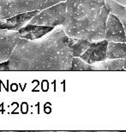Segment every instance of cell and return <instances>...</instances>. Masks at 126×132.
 <instances>
[{"mask_svg":"<svg viewBox=\"0 0 126 132\" xmlns=\"http://www.w3.org/2000/svg\"><path fill=\"white\" fill-rule=\"evenodd\" d=\"M107 8L110 10V13H112L115 15L119 17V19L121 21L123 27H124L125 37H126V9L124 5L119 4L114 0H105ZM126 43V41H125Z\"/></svg>","mask_w":126,"mask_h":132,"instance_id":"12","label":"cell"},{"mask_svg":"<svg viewBox=\"0 0 126 132\" xmlns=\"http://www.w3.org/2000/svg\"><path fill=\"white\" fill-rule=\"evenodd\" d=\"M107 45H108V41L106 39L91 41L87 50L79 57H81L84 62H86L88 64H94L96 63L105 61L107 59Z\"/></svg>","mask_w":126,"mask_h":132,"instance_id":"5","label":"cell"},{"mask_svg":"<svg viewBox=\"0 0 126 132\" xmlns=\"http://www.w3.org/2000/svg\"><path fill=\"white\" fill-rule=\"evenodd\" d=\"M70 70H95V65L87 64L79 57H73Z\"/></svg>","mask_w":126,"mask_h":132,"instance_id":"13","label":"cell"},{"mask_svg":"<svg viewBox=\"0 0 126 132\" xmlns=\"http://www.w3.org/2000/svg\"><path fill=\"white\" fill-rule=\"evenodd\" d=\"M66 16L63 23L70 37L96 41L105 39L110 14L105 0H66Z\"/></svg>","mask_w":126,"mask_h":132,"instance_id":"2","label":"cell"},{"mask_svg":"<svg viewBox=\"0 0 126 132\" xmlns=\"http://www.w3.org/2000/svg\"><path fill=\"white\" fill-rule=\"evenodd\" d=\"M126 57V43L125 42L108 41L106 49L107 59H124Z\"/></svg>","mask_w":126,"mask_h":132,"instance_id":"11","label":"cell"},{"mask_svg":"<svg viewBox=\"0 0 126 132\" xmlns=\"http://www.w3.org/2000/svg\"><path fill=\"white\" fill-rule=\"evenodd\" d=\"M40 10H33L15 15L13 16L0 20V29L18 31L23 26H25L33 16L40 12Z\"/></svg>","mask_w":126,"mask_h":132,"instance_id":"8","label":"cell"},{"mask_svg":"<svg viewBox=\"0 0 126 132\" xmlns=\"http://www.w3.org/2000/svg\"><path fill=\"white\" fill-rule=\"evenodd\" d=\"M55 27H48V26H42L37 24H31L27 23L25 26L18 30L20 38L28 39V40H33V39H40L46 34L53 29Z\"/></svg>","mask_w":126,"mask_h":132,"instance_id":"9","label":"cell"},{"mask_svg":"<svg viewBox=\"0 0 126 132\" xmlns=\"http://www.w3.org/2000/svg\"><path fill=\"white\" fill-rule=\"evenodd\" d=\"M90 42L91 41L85 39H77L70 36H68L67 39V45L71 52L72 57H80L87 50L90 45Z\"/></svg>","mask_w":126,"mask_h":132,"instance_id":"10","label":"cell"},{"mask_svg":"<svg viewBox=\"0 0 126 132\" xmlns=\"http://www.w3.org/2000/svg\"><path fill=\"white\" fill-rule=\"evenodd\" d=\"M114 1H116L117 3H119L120 4L124 5V6L126 5V0H114Z\"/></svg>","mask_w":126,"mask_h":132,"instance_id":"15","label":"cell"},{"mask_svg":"<svg viewBox=\"0 0 126 132\" xmlns=\"http://www.w3.org/2000/svg\"><path fill=\"white\" fill-rule=\"evenodd\" d=\"M66 16V3L60 2L46 9L40 10L28 23L48 27H57L63 25Z\"/></svg>","mask_w":126,"mask_h":132,"instance_id":"4","label":"cell"},{"mask_svg":"<svg viewBox=\"0 0 126 132\" xmlns=\"http://www.w3.org/2000/svg\"><path fill=\"white\" fill-rule=\"evenodd\" d=\"M123 70H126V57H124V67H123Z\"/></svg>","mask_w":126,"mask_h":132,"instance_id":"16","label":"cell"},{"mask_svg":"<svg viewBox=\"0 0 126 132\" xmlns=\"http://www.w3.org/2000/svg\"><path fill=\"white\" fill-rule=\"evenodd\" d=\"M0 70L3 71H6V70H10V67H9V61H4L0 63Z\"/></svg>","mask_w":126,"mask_h":132,"instance_id":"14","label":"cell"},{"mask_svg":"<svg viewBox=\"0 0 126 132\" xmlns=\"http://www.w3.org/2000/svg\"><path fill=\"white\" fill-rule=\"evenodd\" d=\"M19 39L18 31L0 29V63L10 59Z\"/></svg>","mask_w":126,"mask_h":132,"instance_id":"6","label":"cell"},{"mask_svg":"<svg viewBox=\"0 0 126 132\" xmlns=\"http://www.w3.org/2000/svg\"><path fill=\"white\" fill-rule=\"evenodd\" d=\"M66 0H0V20L20 13L42 10Z\"/></svg>","mask_w":126,"mask_h":132,"instance_id":"3","label":"cell"},{"mask_svg":"<svg viewBox=\"0 0 126 132\" xmlns=\"http://www.w3.org/2000/svg\"><path fill=\"white\" fill-rule=\"evenodd\" d=\"M105 39L107 41L125 42V32L121 21L117 15L110 13L106 19Z\"/></svg>","mask_w":126,"mask_h":132,"instance_id":"7","label":"cell"},{"mask_svg":"<svg viewBox=\"0 0 126 132\" xmlns=\"http://www.w3.org/2000/svg\"><path fill=\"white\" fill-rule=\"evenodd\" d=\"M62 25L40 39H19L9 61L10 70H70L72 55Z\"/></svg>","mask_w":126,"mask_h":132,"instance_id":"1","label":"cell"}]
</instances>
